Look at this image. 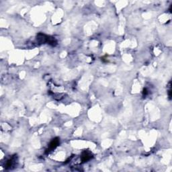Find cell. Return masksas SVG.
Returning <instances> with one entry per match:
<instances>
[{
    "instance_id": "cell-1",
    "label": "cell",
    "mask_w": 172,
    "mask_h": 172,
    "mask_svg": "<svg viewBox=\"0 0 172 172\" xmlns=\"http://www.w3.org/2000/svg\"><path fill=\"white\" fill-rule=\"evenodd\" d=\"M37 40H38L40 43H47L51 46H56L57 44V41L55 40V38L53 37L47 36V35L43 34H38L37 35Z\"/></svg>"
},
{
    "instance_id": "cell-2",
    "label": "cell",
    "mask_w": 172,
    "mask_h": 172,
    "mask_svg": "<svg viewBox=\"0 0 172 172\" xmlns=\"http://www.w3.org/2000/svg\"><path fill=\"white\" fill-rule=\"evenodd\" d=\"M58 144H59V138L57 137L54 138V139H52V141L50 142L48 148L46 150V153H49L50 151H52V150H54V148L58 145Z\"/></svg>"
},
{
    "instance_id": "cell-3",
    "label": "cell",
    "mask_w": 172,
    "mask_h": 172,
    "mask_svg": "<svg viewBox=\"0 0 172 172\" xmlns=\"http://www.w3.org/2000/svg\"><path fill=\"white\" fill-rule=\"evenodd\" d=\"M92 158V154L91 152H89V150H84L82 153L81 156V159L82 163H85L89 161V159H91Z\"/></svg>"
},
{
    "instance_id": "cell-4",
    "label": "cell",
    "mask_w": 172,
    "mask_h": 172,
    "mask_svg": "<svg viewBox=\"0 0 172 172\" xmlns=\"http://www.w3.org/2000/svg\"><path fill=\"white\" fill-rule=\"evenodd\" d=\"M13 161H14V158H11V159H9L6 163V167H10L11 166H12L13 163Z\"/></svg>"
},
{
    "instance_id": "cell-5",
    "label": "cell",
    "mask_w": 172,
    "mask_h": 172,
    "mask_svg": "<svg viewBox=\"0 0 172 172\" xmlns=\"http://www.w3.org/2000/svg\"><path fill=\"white\" fill-rule=\"evenodd\" d=\"M142 93H143V95H144V96H146V95H147V93H148L147 89H146V88H144V89H143V92H142Z\"/></svg>"
}]
</instances>
